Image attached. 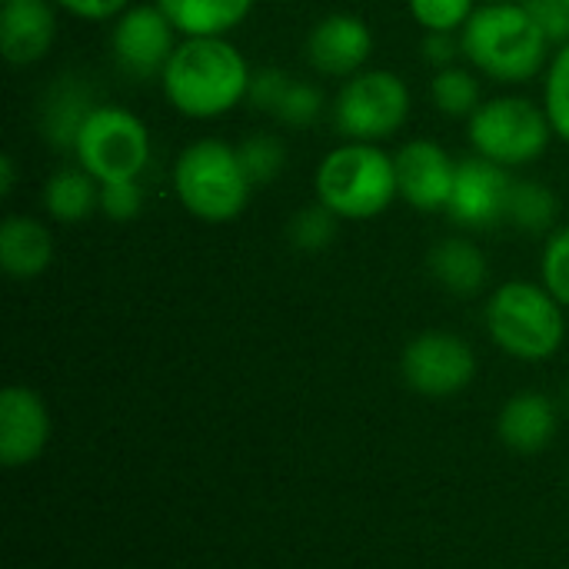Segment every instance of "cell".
<instances>
[{"mask_svg": "<svg viewBox=\"0 0 569 569\" xmlns=\"http://www.w3.org/2000/svg\"><path fill=\"white\" fill-rule=\"evenodd\" d=\"M70 157L100 183L140 180L150 167L153 140L133 110L120 103H97L83 120Z\"/></svg>", "mask_w": 569, "mask_h": 569, "instance_id": "8", "label": "cell"}, {"mask_svg": "<svg viewBox=\"0 0 569 569\" xmlns=\"http://www.w3.org/2000/svg\"><path fill=\"white\" fill-rule=\"evenodd\" d=\"M553 137L557 133L543 100H530L523 93L490 97L467 120L470 150L507 170L537 163L550 150Z\"/></svg>", "mask_w": 569, "mask_h": 569, "instance_id": "6", "label": "cell"}, {"mask_svg": "<svg viewBox=\"0 0 569 569\" xmlns=\"http://www.w3.org/2000/svg\"><path fill=\"white\" fill-rule=\"evenodd\" d=\"M170 187L177 203L193 220L213 227L233 223L257 190L243 170L237 143L220 137H200L187 143L170 167Z\"/></svg>", "mask_w": 569, "mask_h": 569, "instance_id": "4", "label": "cell"}, {"mask_svg": "<svg viewBox=\"0 0 569 569\" xmlns=\"http://www.w3.org/2000/svg\"><path fill=\"white\" fill-rule=\"evenodd\" d=\"M393 160H397L400 200L420 213H447L460 160H453L447 147L427 137L407 140L393 153Z\"/></svg>", "mask_w": 569, "mask_h": 569, "instance_id": "13", "label": "cell"}, {"mask_svg": "<svg viewBox=\"0 0 569 569\" xmlns=\"http://www.w3.org/2000/svg\"><path fill=\"white\" fill-rule=\"evenodd\" d=\"M513 170L470 153L457 163L453 193L447 203V217L460 230H490L507 220L510 190H513Z\"/></svg>", "mask_w": 569, "mask_h": 569, "instance_id": "11", "label": "cell"}, {"mask_svg": "<svg viewBox=\"0 0 569 569\" xmlns=\"http://www.w3.org/2000/svg\"><path fill=\"white\" fill-rule=\"evenodd\" d=\"M180 37H230L257 0H153Z\"/></svg>", "mask_w": 569, "mask_h": 569, "instance_id": "21", "label": "cell"}, {"mask_svg": "<svg viewBox=\"0 0 569 569\" xmlns=\"http://www.w3.org/2000/svg\"><path fill=\"white\" fill-rule=\"evenodd\" d=\"M253 67L230 37H180L160 73L167 103L187 120H220L247 103Z\"/></svg>", "mask_w": 569, "mask_h": 569, "instance_id": "1", "label": "cell"}, {"mask_svg": "<svg viewBox=\"0 0 569 569\" xmlns=\"http://www.w3.org/2000/svg\"><path fill=\"white\" fill-rule=\"evenodd\" d=\"M430 277L453 297H477L487 287V253L467 237H443L427 257Z\"/></svg>", "mask_w": 569, "mask_h": 569, "instance_id": "20", "label": "cell"}, {"mask_svg": "<svg viewBox=\"0 0 569 569\" xmlns=\"http://www.w3.org/2000/svg\"><path fill=\"white\" fill-rule=\"evenodd\" d=\"M560 430V413H557V403L547 397V393H537V390H523V393H513L500 417H497V433L500 440L517 450V453H540L553 443Z\"/></svg>", "mask_w": 569, "mask_h": 569, "instance_id": "17", "label": "cell"}, {"mask_svg": "<svg viewBox=\"0 0 569 569\" xmlns=\"http://www.w3.org/2000/svg\"><path fill=\"white\" fill-rule=\"evenodd\" d=\"M477 7H480V0H407L410 20L423 33H430V30L460 33Z\"/></svg>", "mask_w": 569, "mask_h": 569, "instance_id": "27", "label": "cell"}, {"mask_svg": "<svg viewBox=\"0 0 569 569\" xmlns=\"http://www.w3.org/2000/svg\"><path fill=\"white\" fill-rule=\"evenodd\" d=\"M313 193L347 223L373 220L400 200L397 160L383 143L343 140L320 157L313 170Z\"/></svg>", "mask_w": 569, "mask_h": 569, "instance_id": "3", "label": "cell"}, {"mask_svg": "<svg viewBox=\"0 0 569 569\" xmlns=\"http://www.w3.org/2000/svg\"><path fill=\"white\" fill-rule=\"evenodd\" d=\"M297 77H290L283 67H257L253 77H250V90H247V103L257 110V113H267L273 117L290 90Z\"/></svg>", "mask_w": 569, "mask_h": 569, "instance_id": "30", "label": "cell"}, {"mask_svg": "<svg viewBox=\"0 0 569 569\" xmlns=\"http://www.w3.org/2000/svg\"><path fill=\"white\" fill-rule=\"evenodd\" d=\"M410 110V83L387 67H367L340 83L330 103V120L343 140L387 143L407 127Z\"/></svg>", "mask_w": 569, "mask_h": 569, "instance_id": "7", "label": "cell"}, {"mask_svg": "<svg viewBox=\"0 0 569 569\" xmlns=\"http://www.w3.org/2000/svg\"><path fill=\"white\" fill-rule=\"evenodd\" d=\"M53 0H0V47L7 63L33 67L57 43Z\"/></svg>", "mask_w": 569, "mask_h": 569, "instance_id": "15", "label": "cell"}, {"mask_svg": "<svg viewBox=\"0 0 569 569\" xmlns=\"http://www.w3.org/2000/svg\"><path fill=\"white\" fill-rule=\"evenodd\" d=\"M50 410L30 387L10 383L0 393V463L17 470L33 463L50 443Z\"/></svg>", "mask_w": 569, "mask_h": 569, "instance_id": "14", "label": "cell"}, {"mask_svg": "<svg viewBox=\"0 0 569 569\" xmlns=\"http://www.w3.org/2000/svg\"><path fill=\"white\" fill-rule=\"evenodd\" d=\"M237 150L253 187H270L287 170V143L277 133L253 130L237 143Z\"/></svg>", "mask_w": 569, "mask_h": 569, "instance_id": "24", "label": "cell"}, {"mask_svg": "<svg viewBox=\"0 0 569 569\" xmlns=\"http://www.w3.org/2000/svg\"><path fill=\"white\" fill-rule=\"evenodd\" d=\"M400 373L413 393L447 400L477 380V353L450 330H423L403 347Z\"/></svg>", "mask_w": 569, "mask_h": 569, "instance_id": "9", "label": "cell"}, {"mask_svg": "<svg viewBox=\"0 0 569 569\" xmlns=\"http://www.w3.org/2000/svg\"><path fill=\"white\" fill-rule=\"evenodd\" d=\"M307 63L313 73L330 80H347L360 70H367L373 53V30L360 13L337 10L320 17L303 43Z\"/></svg>", "mask_w": 569, "mask_h": 569, "instance_id": "12", "label": "cell"}, {"mask_svg": "<svg viewBox=\"0 0 569 569\" xmlns=\"http://www.w3.org/2000/svg\"><path fill=\"white\" fill-rule=\"evenodd\" d=\"M463 60L487 80L523 87L540 77L553 57V43L523 0L480 3L460 30Z\"/></svg>", "mask_w": 569, "mask_h": 569, "instance_id": "2", "label": "cell"}, {"mask_svg": "<svg viewBox=\"0 0 569 569\" xmlns=\"http://www.w3.org/2000/svg\"><path fill=\"white\" fill-rule=\"evenodd\" d=\"M430 100L433 107L450 117V120H470L473 110L483 103V90H480V73L467 63H453L443 70H433L430 80Z\"/></svg>", "mask_w": 569, "mask_h": 569, "instance_id": "23", "label": "cell"}, {"mask_svg": "<svg viewBox=\"0 0 569 569\" xmlns=\"http://www.w3.org/2000/svg\"><path fill=\"white\" fill-rule=\"evenodd\" d=\"M143 210V187L140 180H113L100 183V213L113 223H130Z\"/></svg>", "mask_w": 569, "mask_h": 569, "instance_id": "31", "label": "cell"}, {"mask_svg": "<svg viewBox=\"0 0 569 569\" xmlns=\"http://www.w3.org/2000/svg\"><path fill=\"white\" fill-rule=\"evenodd\" d=\"M480 3H503V0H480Z\"/></svg>", "mask_w": 569, "mask_h": 569, "instance_id": "37", "label": "cell"}, {"mask_svg": "<svg viewBox=\"0 0 569 569\" xmlns=\"http://www.w3.org/2000/svg\"><path fill=\"white\" fill-rule=\"evenodd\" d=\"M323 107L327 103H323V93H320L317 83L293 80L290 90H287V97H283V103H280V110L273 113V120L280 127H287V130H307V127H313L320 120Z\"/></svg>", "mask_w": 569, "mask_h": 569, "instance_id": "28", "label": "cell"}, {"mask_svg": "<svg viewBox=\"0 0 569 569\" xmlns=\"http://www.w3.org/2000/svg\"><path fill=\"white\" fill-rule=\"evenodd\" d=\"M490 340L513 360L543 363L567 340V307L533 280L500 283L483 310Z\"/></svg>", "mask_w": 569, "mask_h": 569, "instance_id": "5", "label": "cell"}, {"mask_svg": "<svg viewBox=\"0 0 569 569\" xmlns=\"http://www.w3.org/2000/svg\"><path fill=\"white\" fill-rule=\"evenodd\" d=\"M543 107L553 123L557 140L569 147V40L560 43L543 70Z\"/></svg>", "mask_w": 569, "mask_h": 569, "instance_id": "26", "label": "cell"}, {"mask_svg": "<svg viewBox=\"0 0 569 569\" xmlns=\"http://www.w3.org/2000/svg\"><path fill=\"white\" fill-rule=\"evenodd\" d=\"M507 220L520 233H533V237L543 233V237H550L557 230V220H560V200H557V193L543 180L517 177L513 190H510Z\"/></svg>", "mask_w": 569, "mask_h": 569, "instance_id": "22", "label": "cell"}, {"mask_svg": "<svg viewBox=\"0 0 569 569\" xmlns=\"http://www.w3.org/2000/svg\"><path fill=\"white\" fill-rule=\"evenodd\" d=\"M563 3H567V7H569V0H563Z\"/></svg>", "mask_w": 569, "mask_h": 569, "instance_id": "38", "label": "cell"}, {"mask_svg": "<svg viewBox=\"0 0 569 569\" xmlns=\"http://www.w3.org/2000/svg\"><path fill=\"white\" fill-rule=\"evenodd\" d=\"M40 210L50 223H83L100 213V180L90 177L80 163L60 167L40 187Z\"/></svg>", "mask_w": 569, "mask_h": 569, "instance_id": "18", "label": "cell"}, {"mask_svg": "<svg viewBox=\"0 0 569 569\" xmlns=\"http://www.w3.org/2000/svg\"><path fill=\"white\" fill-rule=\"evenodd\" d=\"M97 107L90 87L77 77H63L60 83H53L47 90V97L40 100V133L50 147L73 153L77 133L83 127V120L90 117V110Z\"/></svg>", "mask_w": 569, "mask_h": 569, "instance_id": "19", "label": "cell"}, {"mask_svg": "<svg viewBox=\"0 0 569 569\" xmlns=\"http://www.w3.org/2000/svg\"><path fill=\"white\" fill-rule=\"evenodd\" d=\"M420 57H423V63L433 67V70H443V67L460 63V60H463L460 33H443V30L423 33V40H420Z\"/></svg>", "mask_w": 569, "mask_h": 569, "instance_id": "32", "label": "cell"}, {"mask_svg": "<svg viewBox=\"0 0 569 569\" xmlns=\"http://www.w3.org/2000/svg\"><path fill=\"white\" fill-rule=\"evenodd\" d=\"M340 223H343V220H340L337 213H330L320 200H313V203L300 207V210L290 217V223H287V240H290L293 250H300V253H323V250L337 240Z\"/></svg>", "mask_w": 569, "mask_h": 569, "instance_id": "25", "label": "cell"}, {"mask_svg": "<svg viewBox=\"0 0 569 569\" xmlns=\"http://www.w3.org/2000/svg\"><path fill=\"white\" fill-rule=\"evenodd\" d=\"M57 253L47 220L30 213H7L0 223V267L10 280H37L50 270Z\"/></svg>", "mask_w": 569, "mask_h": 569, "instance_id": "16", "label": "cell"}, {"mask_svg": "<svg viewBox=\"0 0 569 569\" xmlns=\"http://www.w3.org/2000/svg\"><path fill=\"white\" fill-rule=\"evenodd\" d=\"M563 407L569 410V380H567V387H563Z\"/></svg>", "mask_w": 569, "mask_h": 569, "instance_id": "36", "label": "cell"}, {"mask_svg": "<svg viewBox=\"0 0 569 569\" xmlns=\"http://www.w3.org/2000/svg\"><path fill=\"white\" fill-rule=\"evenodd\" d=\"M527 10L537 17V23L543 27V33L550 37L553 47L569 40V7L563 0H523Z\"/></svg>", "mask_w": 569, "mask_h": 569, "instance_id": "33", "label": "cell"}, {"mask_svg": "<svg viewBox=\"0 0 569 569\" xmlns=\"http://www.w3.org/2000/svg\"><path fill=\"white\" fill-rule=\"evenodd\" d=\"M177 43V27L153 0L130 3L120 17L110 20V53L117 70L130 80H160Z\"/></svg>", "mask_w": 569, "mask_h": 569, "instance_id": "10", "label": "cell"}, {"mask_svg": "<svg viewBox=\"0 0 569 569\" xmlns=\"http://www.w3.org/2000/svg\"><path fill=\"white\" fill-rule=\"evenodd\" d=\"M133 0H53V7L60 13H70L77 20H90V23H107L113 17H120Z\"/></svg>", "mask_w": 569, "mask_h": 569, "instance_id": "34", "label": "cell"}, {"mask_svg": "<svg viewBox=\"0 0 569 569\" xmlns=\"http://www.w3.org/2000/svg\"><path fill=\"white\" fill-rule=\"evenodd\" d=\"M13 187H17V160H13L10 153H3V157H0V193L10 197Z\"/></svg>", "mask_w": 569, "mask_h": 569, "instance_id": "35", "label": "cell"}, {"mask_svg": "<svg viewBox=\"0 0 569 569\" xmlns=\"http://www.w3.org/2000/svg\"><path fill=\"white\" fill-rule=\"evenodd\" d=\"M540 283L569 310V223L557 227L540 253Z\"/></svg>", "mask_w": 569, "mask_h": 569, "instance_id": "29", "label": "cell"}]
</instances>
